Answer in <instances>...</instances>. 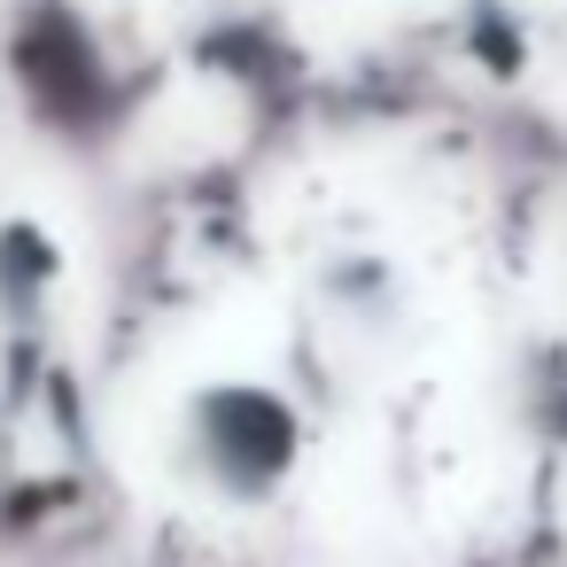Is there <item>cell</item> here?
<instances>
[{
	"label": "cell",
	"instance_id": "6da1fadb",
	"mask_svg": "<svg viewBox=\"0 0 567 567\" xmlns=\"http://www.w3.org/2000/svg\"><path fill=\"white\" fill-rule=\"evenodd\" d=\"M187 435H195L203 482H210L218 497H234V505L272 497V489L288 482V466H296V451H303L296 412H288L272 389H257V381H218V389H203L195 412H187Z\"/></svg>",
	"mask_w": 567,
	"mask_h": 567
}]
</instances>
